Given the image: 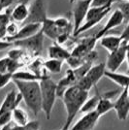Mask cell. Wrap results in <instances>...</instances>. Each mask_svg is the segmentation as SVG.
<instances>
[{
	"mask_svg": "<svg viewBox=\"0 0 129 130\" xmlns=\"http://www.w3.org/2000/svg\"><path fill=\"white\" fill-rule=\"evenodd\" d=\"M48 55L50 58H54V59L66 61L67 58L71 55V53L67 49L63 48L62 45H59V44L54 42V45L49 47Z\"/></svg>",
	"mask_w": 129,
	"mask_h": 130,
	"instance_id": "obj_19",
	"label": "cell"
},
{
	"mask_svg": "<svg viewBox=\"0 0 129 130\" xmlns=\"http://www.w3.org/2000/svg\"><path fill=\"white\" fill-rule=\"evenodd\" d=\"M97 38L95 36H90V37H86V38L81 39L76 47L71 52V55L75 56H80V57H85L86 54L92 50H94V47L97 43Z\"/></svg>",
	"mask_w": 129,
	"mask_h": 130,
	"instance_id": "obj_12",
	"label": "cell"
},
{
	"mask_svg": "<svg viewBox=\"0 0 129 130\" xmlns=\"http://www.w3.org/2000/svg\"><path fill=\"white\" fill-rule=\"evenodd\" d=\"M45 37L46 36L43 31L40 30L39 32L34 34L31 37L22 39V40H17V41H14L13 44L15 47H19V48H22L29 52L33 56H38L43 51Z\"/></svg>",
	"mask_w": 129,
	"mask_h": 130,
	"instance_id": "obj_5",
	"label": "cell"
},
{
	"mask_svg": "<svg viewBox=\"0 0 129 130\" xmlns=\"http://www.w3.org/2000/svg\"><path fill=\"white\" fill-rule=\"evenodd\" d=\"M121 0H92L91 7H105V6H113V4L119 2Z\"/></svg>",
	"mask_w": 129,
	"mask_h": 130,
	"instance_id": "obj_31",
	"label": "cell"
},
{
	"mask_svg": "<svg viewBox=\"0 0 129 130\" xmlns=\"http://www.w3.org/2000/svg\"><path fill=\"white\" fill-rule=\"evenodd\" d=\"M118 92V90H115V91L108 92V93H105L103 95H100L99 102L97 104L96 110H95L96 113L100 117L106 115L111 110H114V102L111 100V98L113 97V96H115Z\"/></svg>",
	"mask_w": 129,
	"mask_h": 130,
	"instance_id": "obj_17",
	"label": "cell"
},
{
	"mask_svg": "<svg viewBox=\"0 0 129 130\" xmlns=\"http://www.w3.org/2000/svg\"><path fill=\"white\" fill-rule=\"evenodd\" d=\"M123 22H124L123 15H122L121 11L117 8V9L112 13L111 17L109 18V20H108L107 22L105 23V25L103 26L102 29L95 35V37L97 38V40H99V39L101 38V37H103L104 35H106L109 31H111L112 29L119 26L121 23H123Z\"/></svg>",
	"mask_w": 129,
	"mask_h": 130,
	"instance_id": "obj_13",
	"label": "cell"
},
{
	"mask_svg": "<svg viewBox=\"0 0 129 130\" xmlns=\"http://www.w3.org/2000/svg\"><path fill=\"white\" fill-rule=\"evenodd\" d=\"M106 69V63H99L96 65H92L90 69L87 71L86 77L90 81L93 87L97 88V84L100 81V79L104 77Z\"/></svg>",
	"mask_w": 129,
	"mask_h": 130,
	"instance_id": "obj_18",
	"label": "cell"
},
{
	"mask_svg": "<svg viewBox=\"0 0 129 130\" xmlns=\"http://www.w3.org/2000/svg\"><path fill=\"white\" fill-rule=\"evenodd\" d=\"M127 94H128V100H129V87H128V90H127Z\"/></svg>",
	"mask_w": 129,
	"mask_h": 130,
	"instance_id": "obj_40",
	"label": "cell"
},
{
	"mask_svg": "<svg viewBox=\"0 0 129 130\" xmlns=\"http://www.w3.org/2000/svg\"><path fill=\"white\" fill-rule=\"evenodd\" d=\"M19 92L22 94V100L26 106L32 111L33 115L37 117L39 112L42 110V99H41V88L40 81H19L13 80Z\"/></svg>",
	"mask_w": 129,
	"mask_h": 130,
	"instance_id": "obj_2",
	"label": "cell"
},
{
	"mask_svg": "<svg viewBox=\"0 0 129 130\" xmlns=\"http://www.w3.org/2000/svg\"><path fill=\"white\" fill-rule=\"evenodd\" d=\"M28 0H20L17 2L13 8H8L10 11V19L11 22H25L29 15V7L27 5Z\"/></svg>",
	"mask_w": 129,
	"mask_h": 130,
	"instance_id": "obj_11",
	"label": "cell"
},
{
	"mask_svg": "<svg viewBox=\"0 0 129 130\" xmlns=\"http://www.w3.org/2000/svg\"><path fill=\"white\" fill-rule=\"evenodd\" d=\"M75 5L73 10V36H75L79 28L84 23L86 14L90 8L92 0H74Z\"/></svg>",
	"mask_w": 129,
	"mask_h": 130,
	"instance_id": "obj_6",
	"label": "cell"
},
{
	"mask_svg": "<svg viewBox=\"0 0 129 130\" xmlns=\"http://www.w3.org/2000/svg\"><path fill=\"white\" fill-rule=\"evenodd\" d=\"M11 58L7 55L5 57L0 58V73H9L8 72V67H9V62Z\"/></svg>",
	"mask_w": 129,
	"mask_h": 130,
	"instance_id": "obj_34",
	"label": "cell"
},
{
	"mask_svg": "<svg viewBox=\"0 0 129 130\" xmlns=\"http://www.w3.org/2000/svg\"><path fill=\"white\" fill-rule=\"evenodd\" d=\"M99 40H100V45L104 49L107 50L109 53H112L114 51H116L122 44L121 37L116 36V35H107L106 34Z\"/></svg>",
	"mask_w": 129,
	"mask_h": 130,
	"instance_id": "obj_20",
	"label": "cell"
},
{
	"mask_svg": "<svg viewBox=\"0 0 129 130\" xmlns=\"http://www.w3.org/2000/svg\"><path fill=\"white\" fill-rule=\"evenodd\" d=\"M42 77L38 76L32 71L25 70H18L13 74V80H19V81L30 82V81H41Z\"/></svg>",
	"mask_w": 129,
	"mask_h": 130,
	"instance_id": "obj_23",
	"label": "cell"
},
{
	"mask_svg": "<svg viewBox=\"0 0 129 130\" xmlns=\"http://www.w3.org/2000/svg\"><path fill=\"white\" fill-rule=\"evenodd\" d=\"M19 27H18V24L17 22H10L7 25V28H6V38H11L13 36H15L18 31H19Z\"/></svg>",
	"mask_w": 129,
	"mask_h": 130,
	"instance_id": "obj_30",
	"label": "cell"
},
{
	"mask_svg": "<svg viewBox=\"0 0 129 130\" xmlns=\"http://www.w3.org/2000/svg\"><path fill=\"white\" fill-rule=\"evenodd\" d=\"M128 44L129 43L125 42V41H122V44L119 46V48H118L112 53H109V56H108L107 62H106L107 70L116 72L121 66L124 60L126 59Z\"/></svg>",
	"mask_w": 129,
	"mask_h": 130,
	"instance_id": "obj_7",
	"label": "cell"
},
{
	"mask_svg": "<svg viewBox=\"0 0 129 130\" xmlns=\"http://www.w3.org/2000/svg\"><path fill=\"white\" fill-rule=\"evenodd\" d=\"M2 39H3V38H2V36H1V35H0V40H2Z\"/></svg>",
	"mask_w": 129,
	"mask_h": 130,
	"instance_id": "obj_41",
	"label": "cell"
},
{
	"mask_svg": "<svg viewBox=\"0 0 129 130\" xmlns=\"http://www.w3.org/2000/svg\"><path fill=\"white\" fill-rule=\"evenodd\" d=\"M42 28V23H36V22H30V23H24L22 28L19 29V31L15 36L11 38H6L4 40H7L9 42H14L17 40H22L28 37H31L34 34L38 33Z\"/></svg>",
	"mask_w": 129,
	"mask_h": 130,
	"instance_id": "obj_14",
	"label": "cell"
},
{
	"mask_svg": "<svg viewBox=\"0 0 129 130\" xmlns=\"http://www.w3.org/2000/svg\"><path fill=\"white\" fill-rule=\"evenodd\" d=\"M99 118L100 116L97 114L96 111L85 113L70 130H93L99 120Z\"/></svg>",
	"mask_w": 129,
	"mask_h": 130,
	"instance_id": "obj_10",
	"label": "cell"
},
{
	"mask_svg": "<svg viewBox=\"0 0 129 130\" xmlns=\"http://www.w3.org/2000/svg\"><path fill=\"white\" fill-rule=\"evenodd\" d=\"M120 37L122 39V41H125V42L129 43V22H127V25L125 26L123 32L121 33V35H120Z\"/></svg>",
	"mask_w": 129,
	"mask_h": 130,
	"instance_id": "obj_36",
	"label": "cell"
},
{
	"mask_svg": "<svg viewBox=\"0 0 129 130\" xmlns=\"http://www.w3.org/2000/svg\"><path fill=\"white\" fill-rule=\"evenodd\" d=\"M118 9H119L122 15H123V19L125 23L129 22V0H123L122 2L119 1L118 5Z\"/></svg>",
	"mask_w": 129,
	"mask_h": 130,
	"instance_id": "obj_28",
	"label": "cell"
},
{
	"mask_svg": "<svg viewBox=\"0 0 129 130\" xmlns=\"http://www.w3.org/2000/svg\"><path fill=\"white\" fill-rule=\"evenodd\" d=\"M127 90L128 87H124L118 99L114 102V110L116 111L118 119L120 120H125L129 115V100Z\"/></svg>",
	"mask_w": 129,
	"mask_h": 130,
	"instance_id": "obj_9",
	"label": "cell"
},
{
	"mask_svg": "<svg viewBox=\"0 0 129 130\" xmlns=\"http://www.w3.org/2000/svg\"><path fill=\"white\" fill-rule=\"evenodd\" d=\"M67 64L70 66V68L75 69L77 67L81 66L83 63H85V58L84 57H80V56H75V55H70L67 60H66Z\"/></svg>",
	"mask_w": 129,
	"mask_h": 130,
	"instance_id": "obj_29",
	"label": "cell"
},
{
	"mask_svg": "<svg viewBox=\"0 0 129 130\" xmlns=\"http://www.w3.org/2000/svg\"><path fill=\"white\" fill-rule=\"evenodd\" d=\"M99 98H100V94L96 88V94L93 95L92 97L87 98L86 100V102L84 103L83 107L81 109L82 113H88V112H92L95 111L97 107V104L99 102Z\"/></svg>",
	"mask_w": 129,
	"mask_h": 130,
	"instance_id": "obj_24",
	"label": "cell"
},
{
	"mask_svg": "<svg viewBox=\"0 0 129 130\" xmlns=\"http://www.w3.org/2000/svg\"><path fill=\"white\" fill-rule=\"evenodd\" d=\"M111 10H112V6H105V7H91L90 6L89 10L86 14V19L84 21V23L79 28V30L77 31L74 37H78L80 34L97 25L111 12Z\"/></svg>",
	"mask_w": 129,
	"mask_h": 130,
	"instance_id": "obj_4",
	"label": "cell"
},
{
	"mask_svg": "<svg viewBox=\"0 0 129 130\" xmlns=\"http://www.w3.org/2000/svg\"><path fill=\"white\" fill-rule=\"evenodd\" d=\"M39 126L40 123L37 120H33V121H29L26 124L19 126V125H15L14 127H11L10 130H39Z\"/></svg>",
	"mask_w": 129,
	"mask_h": 130,
	"instance_id": "obj_27",
	"label": "cell"
},
{
	"mask_svg": "<svg viewBox=\"0 0 129 130\" xmlns=\"http://www.w3.org/2000/svg\"><path fill=\"white\" fill-rule=\"evenodd\" d=\"M12 46H14V44L12 43V42H9V41L4 40V39L0 40V51H4V50L8 49V48H10Z\"/></svg>",
	"mask_w": 129,
	"mask_h": 130,
	"instance_id": "obj_37",
	"label": "cell"
},
{
	"mask_svg": "<svg viewBox=\"0 0 129 130\" xmlns=\"http://www.w3.org/2000/svg\"><path fill=\"white\" fill-rule=\"evenodd\" d=\"M104 76L107 77L108 79H110L111 81H113L115 84L118 85L119 87L122 88L129 87V75L128 74H120L116 72H112L106 69Z\"/></svg>",
	"mask_w": 129,
	"mask_h": 130,
	"instance_id": "obj_21",
	"label": "cell"
},
{
	"mask_svg": "<svg viewBox=\"0 0 129 130\" xmlns=\"http://www.w3.org/2000/svg\"><path fill=\"white\" fill-rule=\"evenodd\" d=\"M126 59H127V63H128V69H127V74L129 75V44L127 47V55H126Z\"/></svg>",
	"mask_w": 129,
	"mask_h": 130,
	"instance_id": "obj_38",
	"label": "cell"
},
{
	"mask_svg": "<svg viewBox=\"0 0 129 130\" xmlns=\"http://www.w3.org/2000/svg\"><path fill=\"white\" fill-rule=\"evenodd\" d=\"M12 121V112H7L0 116V128L7 124H10Z\"/></svg>",
	"mask_w": 129,
	"mask_h": 130,
	"instance_id": "obj_33",
	"label": "cell"
},
{
	"mask_svg": "<svg viewBox=\"0 0 129 130\" xmlns=\"http://www.w3.org/2000/svg\"><path fill=\"white\" fill-rule=\"evenodd\" d=\"M11 81H13L12 73H0V89L5 87Z\"/></svg>",
	"mask_w": 129,
	"mask_h": 130,
	"instance_id": "obj_32",
	"label": "cell"
},
{
	"mask_svg": "<svg viewBox=\"0 0 129 130\" xmlns=\"http://www.w3.org/2000/svg\"><path fill=\"white\" fill-rule=\"evenodd\" d=\"M41 30L43 31V33L45 34L46 37L52 39L54 41H55L57 39V37H58L61 33L69 32V31L62 30L60 27L57 26V24L54 22V19H50V18H47L43 22Z\"/></svg>",
	"mask_w": 129,
	"mask_h": 130,
	"instance_id": "obj_16",
	"label": "cell"
},
{
	"mask_svg": "<svg viewBox=\"0 0 129 130\" xmlns=\"http://www.w3.org/2000/svg\"><path fill=\"white\" fill-rule=\"evenodd\" d=\"M88 92L89 91L81 89L76 85L70 87L65 91L62 100L66 111V119L62 130H69L77 114L81 112L83 105L88 98Z\"/></svg>",
	"mask_w": 129,
	"mask_h": 130,
	"instance_id": "obj_1",
	"label": "cell"
},
{
	"mask_svg": "<svg viewBox=\"0 0 129 130\" xmlns=\"http://www.w3.org/2000/svg\"><path fill=\"white\" fill-rule=\"evenodd\" d=\"M40 83L41 99H42V111L45 113L46 119H50L53 113L55 100L57 98L56 83L54 82L50 76L42 79Z\"/></svg>",
	"mask_w": 129,
	"mask_h": 130,
	"instance_id": "obj_3",
	"label": "cell"
},
{
	"mask_svg": "<svg viewBox=\"0 0 129 130\" xmlns=\"http://www.w3.org/2000/svg\"><path fill=\"white\" fill-rule=\"evenodd\" d=\"M73 1H74V0H71V2H73Z\"/></svg>",
	"mask_w": 129,
	"mask_h": 130,
	"instance_id": "obj_42",
	"label": "cell"
},
{
	"mask_svg": "<svg viewBox=\"0 0 129 130\" xmlns=\"http://www.w3.org/2000/svg\"><path fill=\"white\" fill-rule=\"evenodd\" d=\"M12 120L14 121L15 125L22 126V125L26 124L27 122H29L28 114L25 112V110L18 106L12 111Z\"/></svg>",
	"mask_w": 129,
	"mask_h": 130,
	"instance_id": "obj_22",
	"label": "cell"
},
{
	"mask_svg": "<svg viewBox=\"0 0 129 130\" xmlns=\"http://www.w3.org/2000/svg\"><path fill=\"white\" fill-rule=\"evenodd\" d=\"M22 100V96L20 92H15V90H11L6 94L3 102L0 106V116L7 112H12L14 109L18 107L21 101Z\"/></svg>",
	"mask_w": 129,
	"mask_h": 130,
	"instance_id": "obj_15",
	"label": "cell"
},
{
	"mask_svg": "<svg viewBox=\"0 0 129 130\" xmlns=\"http://www.w3.org/2000/svg\"><path fill=\"white\" fill-rule=\"evenodd\" d=\"M19 1L20 0H0V13L4 9L10 8L12 5H14L15 3L19 2Z\"/></svg>",
	"mask_w": 129,
	"mask_h": 130,
	"instance_id": "obj_35",
	"label": "cell"
},
{
	"mask_svg": "<svg viewBox=\"0 0 129 130\" xmlns=\"http://www.w3.org/2000/svg\"><path fill=\"white\" fill-rule=\"evenodd\" d=\"M10 128H11L10 124H7V125H5V126H3V127H1L0 130H10Z\"/></svg>",
	"mask_w": 129,
	"mask_h": 130,
	"instance_id": "obj_39",
	"label": "cell"
},
{
	"mask_svg": "<svg viewBox=\"0 0 129 130\" xmlns=\"http://www.w3.org/2000/svg\"><path fill=\"white\" fill-rule=\"evenodd\" d=\"M48 18L47 14V3L46 0H34L29 6V15L25 20L24 23L36 22L43 23V22Z\"/></svg>",
	"mask_w": 129,
	"mask_h": 130,
	"instance_id": "obj_8",
	"label": "cell"
},
{
	"mask_svg": "<svg viewBox=\"0 0 129 130\" xmlns=\"http://www.w3.org/2000/svg\"><path fill=\"white\" fill-rule=\"evenodd\" d=\"M10 22V11L7 8V11L5 13H0V35L3 39L6 37V28Z\"/></svg>",
	"mask_w": 129,
	"mask_h": 130,
	"instance_id": "obj_26",
	"label": "cell"
},
{
	"mask_svg": "<svg viewBox=\"0 0 129 130\" xmlns=\"http://www.w3.org/2000/svg\"><path fill=\"white\" fill-rule=\"evenodd\" d=\"M63 62L64 61H62V60L54 59V58H49L48 60L45 61V68L50 73L58 74V73L61 72Z\"/></svg>",
	"mask_w": 129,
	"mask_h": 130,
	"instance_id": "obj_25",
	"label": "cell"
}]
</instances>
